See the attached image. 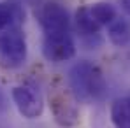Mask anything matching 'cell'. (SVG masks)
I'll use <instances>...</instances> for the list:
<instances>
[{"label": "cell", "mask_w": 130, "mask_h": 128, "mask_svg": "<svg viewBox=\"0 0 130 128\" xmlns=\"http://www.w3.org/2000/svg\"><path fill=\"white\" fill-rule=\"evenodd\" d=\"M49 111L53 114V119L62 128H72L79 123V107L77 98L70 91V88L63 86H53L49 89Z\"/></svg>", "instance_id": "obj_2"}, {"label": "cell", "mask_w": 130, "mask_h": 128, "mask_svg": "<svg viewBox=\"0 0 130 128\" xmlns=\"http://www.w3.org/2000/svg\"><path fill=\"white\" fill-rule=\"evenodd\" d=\"M111 123L114 128H130V95L111 104Z\"/></svg>", "instance_id": "obj_10"}, {"label": "cell", "mask_w": 130, "mask_h": 128, "mask_svg": "<svg viewBox=\"0 0 130 128\" xmlns=\"http://www.w3.org/2000/svg\"><path fill=\"white\" fill-rule=\"evenodd\" d=\"M42 54L47 62L62 63L69 62L76 54V42L69 33H58V35H44L42 39Z\"/></svg>", "instance_id": "obj_6"}, {"label": "cell", "mask_w": 130, "mask_h": 128, "mask_svg": "<svg viewBox=\"0 0 130 128\" xmlns=\"http://www.w3.org/2000/svg\"><path fill=\"white\" fill-rule=\"evenodd\" d=\"M25 23V9L18 0L0 2V33L11 26H21Z\"/></svg>", "instance_id": "obj_7"}, {"label": "cell", "mask_w": 130, "mask_h": 128, "mask_svg": "<svg viewBox=\"0 0 130 128\" xmlns=\"http://www.w3.org/2000/svg\"><path fill=\"white\" fill-rule=\"evenodd\" d=\"M107 37L116 47H123L130 42V21L127 18L116 16L107 25Z\"/></svg>", "instance_id": "obj_9"}, {"label": "cell", "mask_w": 130, "mask_h": 128, "mask_svg": "<svg viewBox=\"0 0 130 128\" xmlns=\"http://www.w3.org/2000/svg\"><path fill=\"white\" fill-rule=\"evenodd\" d=\"M90 11H91V16L95 18V21L99 23L100 26H107L109 23L118 16L114 5L109 4V2H104V0L91 4V5H90Z\"/></svg>", "instance_id": "obj_11"}, {"label": "cell", "mask_w": 130, "mask_h": 128, "mask_svg": "<svg viewBox=\"0 0 130 128\" xmlns=\"http://www.w3.org/2000/svg\"><path fill=\"white\" fill-rule=\"evenodd\" d=\"M69 88L79 102H95L104 98L107 91V83L97 65L83 60L70 68Z\"/></svg>", "instance_id": "obj_1"}, {"label": "cell", "mask_w": 130, "mask_h": 128, "mask_svg": "<svg viewBox=\"0 0 130 128\" xmlns=\"http://www.w3.org/2000/svg\"><path fill=\"white\" fill-rule=\"evenodd\" d=\"M121 7H123V11L130 16V0H121Z\"/></svg>", "instance_id": "obj_12"}, {"label": "cell", "mask_w": 130, "mask_h": 128, "mask_svg": "<svg viewBox=\"0 0 130 128\" xmlns=\"http://www.w3.org/2000/svg\"><path fill=\"white\" fill-rule=\"evenodd\" d=\"M76 28L83 37L90 39H99V32H100V25L95 21V18L91 16L90 5H81L76 11Z\"/></svg>", "instance_id": "obj_8"}, {"label": "cell", "mask_w": 130, "mask_h": 128, "mask_svg": "<svg viewBox=\"0 0 130 128\" xmlns=\"http://www.w3.org/2000/svg\"><path fill=\"white\" fill-rule=\"evenodd\" d=\"M12 102L18 109V112L26 119H37L42 116L44 100L41 93L34 86H14L11 91Z\"/></svg>", "instance_id": "obj_5"}, {"label": "cell", "mask_w": 130, "mask_h": 128, "mask_svg": "<svg viewBox=\"0 0 130 128\" xmlns=\"http://www.w3.org/2000/svg\"><path fill=\"white\" fill-rule=\"evenodd\" d=\"M37 20L42 28L44 35H58V33H69L70 32V18L69 11L60 2L49 0L41 5L37 12Z\"/></svg>", "instance_id": "obj_4"}, {"label": "cell", "mask_w": 130, "mask_h": 128, "mask_svg": "<svg viewBox=\"0 0 130 128\" xmlns=\"http://www.w3.org/2000/svg\"><path fill=\"white\" fill-rule=\"evenodd\" d=\"M28 56V44L21 26L5 28L0 33V65L4 68H20Z\"/></svg>", "instance_id": "obj_3"}, {"label": "cell", "mask_w": 130, "mask_h": 128, "mask_svg": "<svg viewBox=\"0 0 130 128\" xmlns=\"http://www.w3.org/2000/svg\"><path fill=\"white\" fill-rule=\"evenodd\" d=\"M0 128H4V126H0Z\"/></svg>", "instance_id": "obj_13"}]
</instances>
